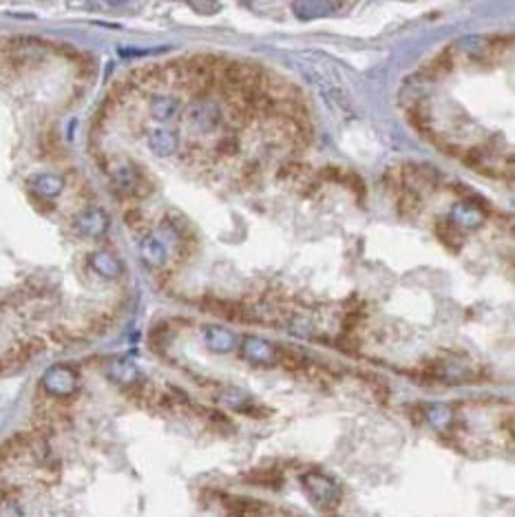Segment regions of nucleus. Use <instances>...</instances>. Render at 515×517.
<instances>
[{"instance_id": "1", "label": "nucleus", "mask_w": 515, "mask_h": 517, "mask_svg": "<svg viewBox=\"0 0 515 517\" xmlns=\"http://www.w3.org/2000/svg\"><path fill=\"white\" fill-rule=\"evenodd\" d=\"M301 482H303L306 491L310 493L312 502H315L321 511L332 513L341 507V500H343L341 489L330 476L321 473V471H308V473L301 478Z\"/></svg>"}, {"instance_id": "2", "label": "nucleus", "mask_w": 515, "mask_h": 517, "mask_svg": "<svg viewBox=\"0 0 515 517\" xmlns=\"http://www.w3.org/2000/svg\"><path fill=\"white\" fill-rule=\"evenodd\" d=\"M77 385H80V376H77V372L69 365L49 367L40 380V389L47 393V396H53V398L73 396V393L77 391Z\"/></svg>"}, {"instance_id": "3", "label": "nucleus", "mask_w": 515, "mask_h": 517, "mask_svg": "<svg viewBox=\"0 0 515 517\" xmlns=\"http://www.w3.org/2000/svg\"><path fill=\"white\" fill-rule=\"evenodd\" d=\"M186 122L188 129L199 138L201 135H210L219 129L221 109L217 106V102H210V100H195L186 111Z\"/></svg>"}, {"instance_id": "4", "label": "nucleus", "mask_w": 515, "mask_h": 517, "mask_svg": "<svg viewBox=\"0 0 515 517\" xmlns=\"http://www.w3.org/2000/svg\"><path fill=\"white\" fill-rule=\"evenodd\" d=\"M239 354L245 363L254 367H272L277 365V347L261 339V336H243Z\"/></svg>"}, {"instance_id": "5", "label": "nucleus", "mask_w": 515, "mask_h": 517, "mask_svg": "<svg viewBox=\"0 0 515 517\" xmlns=\"http://www.w3.org/2000/svg\"><path fill=\"white\" fill-rule=\"evenodd\" d=\"M75 232L88 239H97L109 230V215L102 208H84L73 221Z\"/></svg>"}, {"instance_id": "6", "label": "nucleus", "mask_w": 515, "mask_h": 517, "mask_svg": "<svg viewBox=\"0 0 515 517\" xmlns=\"http://www.w3.org/2000/svg\"><path fill=\"white\" fill-rule=\"evenodd\" d=\"M456 228H467L474 230L480 228L485 223V210L483 206H478L474 199H465L458 201V204L451 208V219H449Z\"/></svg>"}, {"instance_id": "7", "label": "nucleus", "mask_w": 515, "mask_h": 517, "mask_svg": "<svg viewBox=\"0 0 515 517\" xmlns=\"http://www.w3.org/2000/svg\"><path fill=\"white\" fill-rule=\"evenodd\" d=\"M149 149L158 155V157H173L179 151V140L177 135L166 129V126H155L149 131Z\"/></svg>"}, {"instance_id": "8", "label": "nucleus", "mask_w": 515, "mask_h": 517, "mask_svg": "<svg viewBox=\"0 0 515 517\" xmlns=\"http://www.w3.org/2000/svg\"><path fill=\"white\" fill-rule=\"evenodd\" d=\"M88 265L102 279H120L122 272H124V265H122L120 258L106 250H95L88 254Z\"/></svg>"}, {"instance_id": "9", "label": "nucleus", "mask_w": 515, "mask_h": 517, "mask_svg": "<svg viewBox=\"0 0 515 517\" xmlns=\"http://www.w3.org/2000/svg\"><path fill=\"white\" fill-rule=\"evenodd\" d=\"M204 343L210 352L226 354L237 347V336H234L228 328H223V325H208V328L204 330Z\"/></svg>"}, {"instance_id": "10", "label": "nucleus", "mask_w": 515, "mask_h": 517, "mask_svg": "<svg viewBox=\"0 0 515 517\" xmlns=\"http://www.w3.org/2000/svg\"><path fill=\"white\" fill-rule=\"evenodd\" d=\"M151 118L155 122H173L179 113H182V100L169 95V93H162V95H155L151 100Z\"/></svg>"}, {"instance_id": "11", "label": "nucleus", "mask_w": 515, "mask_h": 517, "mask_svg": "<svg viewBox=\"0 0 515 517\" xmlns=\"http://www.w3.org/2000/svg\"><path fill=\"white\" fill-rule=\"evenodd\" d=\"M29 188L42 199H53L64 190V179L55 173H40L29 179Z\"/></svg>"}, {"instance_id": "12", "label": "nucleus", "mask_w": 515, "mask_h": 517, "mask_svg": "<svg viewBox=\"0 0 515 517\" xmlns=\"http://www.w3.org/2000/svg\"><path fill=\"white\" fill-rule=\"evenodd\" d=\"M292 9L301 20H317L334 14V5L330 0H294Z\"/></svg>"}, {"instance_id": "13", "label": "nucleus", "mask_w": 515, "mask_h": 517, "mask_svg": "<svg viewBox=\"0 0 515 517\" xmlns=\"http://www.w3.org/2000/svg\"><path fill=\"white\" fill-rule=\"evenodd\" d=\"M140 252H142L144 263L151 267H164L166 256H169L166 254V245L162 243L160 237H155V234H147V237L142 239Z\"/></svg>"}, {"instance_id": "14", "label": "nucleus", "mask_w": 515, "mask_h": 517, "mask_svg": "<svg viewBox=\"0 0 515 517\" xmlns=\"http://www.w3.org/2000/svg\"><path fill=\"white\" fill-rule=\"evenodd\" d=\"M113 182H115V188L120 190V193H124V195H142L140 190H142V184H144V179H142V175L135 171L133 166H120L118 171L113 173Z\"/></svg>"}, {"instance_id": "15", "label": "nucleus", "mask_w": 515, "mask_h": 517, "mask_svg": "<svg viewBox=\"0 0 515 517\" xmlns=\"http://www.w3.org/2000/svg\"><path fill=\"white\" fill-rule=\"evenodd\" d=\"M106 372H109V378L115 380L122 387H131L133 383L140 380V372L131 361H127V358H115V361H111Z\"/></svg>"}, {"instance_id": "16", "label": "nucleus", "mask_w": 515, "mask_h": 517, "mask_svg": "<svg viewBox=\"0 0 515 517\" xmlns=\"http://www.w3.org/2000/svg\"><path fill=\"white\" fill-rule=\"evenodd\" d=\"M243 480L248 485L256 487H265V489H281L283 487V473L274 467H261V469H252L243 476Z\"/></svg>"}, {"instance_id": "17", "label": "nucleus", "mask_w": 515, "mask_h": 517, "mask_svg": "<svg viewBox=\"0 0 515 517\" xmlns=\"http://www.w3.org/2000/svg\"><path fill=\"white\" fill-rule=\"evenodd\" d=\"M158 387H155L153 383H149V380H138V383H133L131 387H127V393L129 398L138 404V407H144V409H155V400H158Z\"/></svg>"}, {"instance_id": "18", "label": "nucleus", "mask_w": 515, "mask_h": 517, "mask_svg": "<svg viewBox=\"0 0 515 517\" xmlns=\"http://www.w3.org/2000/svg\"><path fill=\"white\" fill-rule=\"evenodd\" d=\"M228 517H261L263 507L250 498H226L223 500Z\"/></svg>"}, {"instance_id": "19", "label": "nucleus", "mask_w": 515, "mask_h": 517, "mask_svg": "<svg viewBox=\"0 0 515 517\" xmlns=\"http://www.w3.org/2000/svg\"><path fill=\"white\" fill-rule=\"evenodd\" d=\"M424 409V420H429L433 429L438 431H451L453 429V411L444 404H431Z\"/></svg>"}, {"instance_id": "20", "label": "nucleus", "mask_w": 515, "mask_h": 517, "mask_svg": "<svg viewBox=\"0 0 515 517\" xmlns=\"http://www.w3.org/2000/svg\"><path fill=\"white\" fill-rule=\"evenodd\" d=\"M436 232H438V237L447 243L451 245L453 250H458L462 245V237H460V230H458L451 221L447 223H438V228H436Z\"/></svg>"}, {"instance_id": "21", "label": "nucleus", "mask_w": 515, "mask_h": 517, "mask_svg": "<svg viewBox=\"0 0 515 517\" xmlns=\"http://www.w3.org/2000/svg\"><path fill=\"white\" fill-rule=\"evenodd\" d=\"M358 378H363L365 380V383L369 385V389H372L374 391V396L378 398H383V402L389 398V387H387V383H385V380L383 378H378V376H374V374H367V372H361V374H358Z\"/></svg>"}, {"instance_id": "22", "label": "nucleus", "mask_w": 515, "mask_h": 517, "mask_svg": "<svg viewBox=\"0 0 515 517\" xmlns=\"http://www.w3.org/2000/svg\"><path fill=\"white\" fill-rule=\"evenodd\" d=\"M199 415H204V418L212 424V426H223V429H232V422H230V418L223 411H219V409H199Z\"/></svg>"}, {"instance_id": "23", "label": "nucleus", "mask_w": 515, "mask_h": 517, "mask_svg": "<svg viewBox=\"0 0 515 517\" xmlns=\"http://www.w3.org/2000/svg\"><path fill=\"white\" fill-rule=\"evenodd\" d=\"M127 223H129L131 228H135V230H138V228L142 226V223H144V219H142V215H140L138 210H131L129 215H127Z\"/></svg>"}]
</instances>
